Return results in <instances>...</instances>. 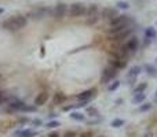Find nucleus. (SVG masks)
I'll return each instance as SVG.
<instances>
[{
  "label": "nucleus",
  "instance_id": "f257e3e1",
  "mask_svg": "<svg viewBox=\"0 0 157 137\" xmlns=\"http://www.w3.org/2000/svg\"><path fill=\"white\" fill-rule=\"evenodd\" d=\"M131 23H132V18H131L130 15H124V14H123V15H117L116 18L110 21V30H109V32L114 33L120 29L131 26Z\"/></svg>",
  "mask_w": 157,
  "mask_h": 137
},
{
  "label": "nucleus",
  "instance_id": "f03ea898",
  "mask_svg": "<svg viewBox=\"0 0 157 137\" xmlns=\"http://www.w3.org/2000/svg\"><path fill=\"white\" fill-rule=\"evenodd\" d=\"M52 13V10H50L48 7H36L28 14V16L35 21H40V19H44Z\"/></svg>",
  "mask_w": 157,
  "mask_h": 137
},
{
  "label": "nucleus",
  "instance_id": "7ed1b4c3",
  "mask_svg": "<svg viewBox=\"0 0 157 137\" xmlns=\"http://www.w3.org/2000/svg\"><path fill=\"white\" fill-rule=\"evenodd\" d=\"M132 32H134L132 26L120 29L114 33H110V40L112 41H123V40H125V38H130L131 36H132Z\"/></svg>",
  "mask_w": 157,
  "mask_h": 137
},
{
  "label": "nucleus",
  "instance_id": "20e7f679",
  "mask_svg": "<svg viewBox=\"0 0 157 137\" xmlns=\"http://www.w3.org/2000/svg\"><path fill=\"white\" fill-rule=\"evenodd\" d=\"M86 13H87L86 4H83V3H80V2L72 3L71 7H69V15H71L72 18H78V16H83V15H86Z\"/></svg>",
  "mask_w": 157,
  "mask_h": 137
},
{
  "label": "nucleus",
  "instance_id": "39448f33",
  "mask_svg": "<svg viewBox=\"0 0 157 137\" xmlns=\"http://www.w3.org/2000/svg\"><path fill=\"white\" fill-rule=\"evenodd\" d=\"M117 75V69L113 67L112 65L106 66L102 70V75H101V84H109L110 81H113Z\"/></svg>",
  "mask_w": 157,
  "mask_h": 137
},
{
  "label": "nucleus",
  "instance_id": "423d86ee",
  "mask_svg": "<svg viewBox=\"0 0 157 137\" xmlns=\"http://www.w3.org/2000/svg\"><path fill=\"white\" fill-rule=\"evenodd\" d=\"M68 13V5L65 4V3H58L57 5H55L54 8H52V16H54L55 19H61L65 16V14Z\"/></svg>",
  "mask_w": 157,
  "mask_h": 137
},
{
  "label": "nucleus",
  "instance_id": "0eeeda50",
  "mask_svg": "<svg viewBox=\"0 0 157 137\" xmlns=\"http://www.w3.org/2000/svg\"><path fill=\"white\" fill-rule=\"evenodd\" d=\"M109 65H112L113 67H116L117 70H119V69H124L125 65H127V60H125V58L113 54L110 56V59H109Z\"/></svg>",
  "mask_w": 157,
  "mask_h": 137
},
{
  "label": "nucleus",
  "instance_id": "6e6552de",
  "mask_svg": "<svg viewBox=\"0 0 157 137\" xmlns=\"http://www.w3.org/2000/svg\"><path fill=\"white\" fill-rule=\"evenodd\" d=\"M2 26H3V29L10 30V32H17V30H21V29H19V26H18V23H17L15 15H13V16H10V18H7V19H6V21L2 23Z\"/></svg>",
  "mask_w": 157,
  "mask_h": 137
},
{
  "label": "nucleus",
  "instance_id": "1a4fd4ad",
  "mask_svg": "<svg viewBox=\"0 0 157 137\" xmlns=\"http://www.w3.org/2000/svg\"><path fill=\"white\" fill-rule=\"evenodd\" d=\"M117 15H119V11H117L116 7H105L101 11V16H102L103 19H108V21L114 19Z\"/></svg>",
  "mask_w": 157,
  "mask_h": 137
},
{
  "label": "nucleus",
  "instance_id": "9d476101",
  "mask_svg": "<svg viewBox=\"0 0 157 137\" xmlns=\"http://www.w3.org/2000/svg\"><path fill=\"white\" fill-rule=\"evenodd\" d=\"M95 93H97V89L95 88H91V89H87V91H83L81 93H78L76 96L77 102H80V100H84V102H90V100L92 99V97L95 96Z\"/></svg>",
  "mask_w": 157,
  "mask_h": 137
},
{
  "label": "nucleus",
  "instance_id": "9b49d317",
  "mask_svg": "<svg viewBox=\"0 0 157 137\" xmlns=\"http://www.w3.org/2000/svg\"><path fill=\"white\" fill-rule=\"evenodd\" d=\"M142 73L141 66H132L130 70L127 71V80L130 81V84H134V81L138 78V75Z\"/></svg>",
  "mask_w": 157,
  "mask_h": 137
},
{
  "label": "nucleus",
  "instance_id": "f8f14e48",
  "mask_svg": "<svg viewBox=\"0 0 157 137\" xmlns=\"http://www.w3.org/2000/svg\"><path fill=\"white\" fill-rule=\"evenodd\" d=\"M124 47H125V49H127V51L135 52L136 49H138V47H139V40H138V37H136V36H131V37L127 40V44H125Z\"/></svg>",
  "mask_w": 157,
  "mask_h": 137
},
{
  "label": "nucleus",
  "instance_id": "ddd939ff",
  "mask_svg": "<svg viewBox=\"0 0 157 137\" xmlns=\"http://www.w3.org/2000/svg\"><path fill=\"white\" fill-rule=\"evenodd\" d=\"M24 104H25L24 102H21L19 99H15V97H10V99H8V107L15 111H21Z\"/></svg>",
  "mask_w": 157,
  "mask_h": 137
},
{
  "label": "nucleus",
  "instance_id": "4468645a",
  "mask_svg": "<svg viewBox=\"0 0 157 137\" xmlns=\"http://www.w3.org/2000/svg\"><path fill=\"white\" fill-rule=\"evenodd\" d=\"M48 93L47 92H40V93L36 96L35 99V106L36 107H40V106H44L47 103V100H48Z\"/></svg>",
  "mask_w": 157,
  "mask_h": 137
},
{
  "label": "nucleus",
  "instance_id": "2eb2a0df",
  "mask_svg": "<svg viewBox=\"0 0 157 137\" xmlns=\"http://www.w3.org/2000/svg\"><path fill=\"white\" fill-rule=\"evenodd\" d=\"M37 135V132L32 129H19L14 133V137H35Z\"/></svg>",
  "mask_w": 157,
  "mask_h": 137
},
{
  "label": "nucleus",
  "instance_id": "dca6fc26",
  "mask_svg": "<svg viewBox=\"0 0 157 137\" xmlns=\"http://www.w3.org/2000/svg\"><path fill=\"white\" fill-rule=\"evenodd\" d=\"M66 99H68V96H66L63 92H57V93L54 95V99H52V102H54V104L59 106V104H63V103L66 102Z\"/></svg>",
  "mask_w": 157,
  "mask_h": 137
},
{
  "label": "nucleus",
  "instance_id": "f3484780",
  "mask_svg": "<svg viewBox=\"0 0 157 137\" xmlns=\"http://www.w3.org/2000/svg\"><path fill=\"white\" fill-rule=\"evenodd\" d=\"M98 13H99V7H98V4H90L88 7H87L86 15H87V18H88V16L98 15Z\"/></svg>",
  "mask_w": 157,
  "mask_h": 137
},
{
  "label": "nucleus",
  "instance_id": "a211bd4d",
  "mask_svg": "<svg viewBox=\"0 0 157 137\" xmlns=\"http://www.w3.org/2000/svg\"><path fill=\"white\" fill-rule=\"evenodd\" d=\"M145 37L146 38H150V40H155L157 37V30L155 26H149L145 29Z\"/></svg>",
  "mask_w": 157,
  "mask_h": 137
},
{
  "label": "nucleus",
  "instance_id": "6ab92c4d",
  "mask_svg": "<svg viewBox=\"0 0 157 137\" xmlns=\"http://www.w3.org/2000/svg\"><path fill=\"white\" fill-rule=\"evenodd\" d=\"M146 100V95L144 93H134L132 96V104H142Z\"/></svg>",
  "mask_w": 157,
  "mask_h": 137
},
{
  "label": "nucleus",
  "instance_id": "aec40b11",
  "mask_svg": "<svg viewBox=\"0 0 157 137\" xmlns=\"http://www.w3.org/2000/svg\"><path fill=\"white\" fill-rule=\"evenodd\" d=\"M144 70L146 71V74L149 77H157V67L153 65H145L144 66Z\"/></svg>",
  "mask_w": 157,
  "mask_h": 137
},
{
  "label": "nucleus",
  "instance_id": "412c9836",
  "mask_svg": "<svg viewBox=\"0 0 157 137\" xmlns=\"http://www.w3.org/2000/svg\"><path fill=\"white\" fill-rule=\"evenodd\" d=\"M69 117H71L72 119H75V121H77V122L86 121V115H84V114H81V113H77V111H72V113L69 114Z\"/></svg>",
  "mask_w": 157,
  "mask_h": 137
},
{
  "label": "nucleus",
  "instance_id": "4be33fe9",
  "mask_svg": "<svg viewBox=\"0 0 157 137\" xmlns=\"http://www.w3.org/2000/svg\"><path fill=\"white\" fill-rule=\"evenodd\" d=\"M152 107H153V104H152L150 102H146V103L144 102V103H142V104L138 107V111H139V113H147V111L152 110Z\"/></svg>",
  "mask_w": 157,
  "mask_h": 137
},
{
  "label": "nucleus",
  "instance_id": "5701e85b",
  "mask_svg": "<svg viewBox=\"0 0 157 137\" xmlns=\"http://www.w3.org/2000/svg\"><path fill=\"white\" fill-rule=\"evenodd\" d=\"M116 8L117 10H128L130 8V3L125 2V0H119L116 3Z\"/></svg>",
  "mask_w": 157,
  "mask_h": 137
},
{
  "label": "nucleus",
  "instance_id": "b1692460",
  "mask_svg": "<svg viewBox=\"0 0 157 137\" xmlns=\"http://www.w3.org/2000/svg\"><path fill=\"white\" fill-rule=\"evenodd\" d=\"M124 125H125V121L124 119H121V118H116V119H113V121L110 122L112 128H121V126H124Z\"/></svg>",
  "mask_w": 157,
  "mask_h": 137
},
{
  "label": "nucleus",
  "instance_id": "393cba45",
  "mask_svg": "<svg viewBox=\"0 0 157 137\" xmlns=\"http://www.w3.org/2000/svg\"><path fill=\"white\" fill-rule=\"evenodd\" d=\"M146 88H147V84L146 82H141V84H138V85L135 86L134 93H144V92L146 91Z\"/></svg>",
  "mask_w": 157,
  "mask_h": 137
},
{
  "label": "nucleus",
  "instance_id": "a878e982",
  "mask_svg": "<svg viewBox=\"0 0 157 137\" xmlns=\"http://www.w3.org/2000/svg\"><path fill=\"white\" fill-rule=\"evenodd\" d=\"M120 84H121V82H120V81H119V80L113 81V82H112V84H110V85H109V86H108V91H109V92H114V91H116V89H119Z\"/></svg>",
  "mask_w": 157,
  "mask_h": 137
},
{
  "label": "nucleus",
  "instance_id": "bb28decb",
  "mask_svg": "<svg viewBox=\"0 0 157 137\" xmlns=\"http://www.w3.org/2000/svg\"><path fill=\"white\" fill-rule=\"evenodd\" d=\"M58 126H61V124L58 121H48L47 122V125H46L47 129H57Z\"/></svg>",
  "mask_w": 157,
  "mask_h": 137
},
{
  "label": "nucleus",
  "instance_id": "cd10ccee",
  "mask_svg": "<svg viewBox=\"0 0 157 137\" xmlns=\"http://www.w3.org/2000/svg\"><path fill=\"white\" fill-rule=\"evenodd\" d=\"M22 113H35L36 111V106H28V104H24L22 107Z\"/></svg>",
  "mask_w": 157,
  "mask_h": 137
},
{
  "label": "nucleus",
  "instance_id": "c85d7f7f",
  "mask_svg": "<svg viewBox=\"0 0 157 137\" xmlns=\"http://www.w3.org/2000/svg\"><path fill=\"white\" fill-rule=\"evenodd\" d=\"M98 19H99V16L98 15H95V16H88V18H87V22L86 23L88 25V26H92V25H95L98 22Z\"/></svg>",
  "mask_w": 157,
  "mask_h": 137
},
{
  "label": "nucleus",
  "instance_id": "c756f323",
  "mask_svg": "<svg viewBox=\"0 0 157 137\" xmlns=\"http://www.w3.org/2000/svg\"><path fill=\"white\" fill-rule=\"evenodd\" d=\"M7 99H8L7 92H6V91H2V89H0V104H3V103H4Z\"/></svg>",
  "mask_w": 157,
  "mask_h": 137
},
{
  "label": "nucleus",
  "instance_id": "7c9ffc66",
  "mask_svg": "<svg viewBox=\"0 0 157 137\" xmlns=\"http://www.w3.org/2000/svg\"><path fill=\"white\" fill-rule=\"evenodd\" d=\"M87 111H88V114L91 117H98V115H99V111H98L95 107H88V108H87Z\"/></svg>",
  "mask_w": 157,
  "mask_h": 137
},
{
  "label": "nucleus",
  "instance_id": "2f4dec72",
  "mask_svg": "<svg viewBox=\"0 0 157 137\" xmlns=\"http://www.w3.org/2000/svg\"><path fill=\"white\" fill-rule=\"evenodd\" d=\"M78 137H94V133L91 130H87V132H83Z\"/></svg>",
  "mask_w": 157,
  "mask_h": 137
},
{
  "label": "nucleus",
  "instance_id": "473e14b6",
  "mask_svg": "<svg viewBox=\"0 0 157 137\" xmlns=\"http://www.w3.org/2000/svg\"><path fill=\"white\" fill-rule=\"evenodd\" d=\"M62 137H77V136H76V133H75L73 130H68V132L63 133Z\"/></svg>",
  "mask_w": 157,
  "mask_h": 137
},
{
  "label": "nucleus",
  "instance_id": "72a5a7b5",
  "mask_svg": "<svg viewBox=\"0 0 157 137\" xmlns=\"http://www.w3.org/2000/svg\"><path fill=\"white\" fill-rule=\"evenodd\" d=\"M32 124L35 125V126H43V121H41V119H39V118L33 119V121H32Z\"/></svg>",
  "mask_w": 157,
  "mask_h": 137
},
{
  "label": "nucleus",
  "instance_id": "f704fd0d",
  "mask_svg": "<svg viewBox=\"0 0 157 137\" xmlns=\"http://www.w3.org/2000/svg\"><path fill=\"white\" fill-rule=\"evenodd\" d=\"M150 43H152V40H150V38H146V37H145V41H144V47H147V45H150Z\"/></svg>",
  "mask_w": 157,
  "mask_h": 137
},
{
  "label": "nucleus",
  "instance_id": "c9c22d12",
  "mask_svg": "<svg viewBox=\"0 0 157 137\" xmlns=\"http://www.w3.org/2000/svg\"><path fill=\"white\" fill-rule=\"evenodd\" d=\"M18 122H19V124H28V122H29V119H28V118H21V119H18Z\"/></svg>",
  "mask_w": 157,
  "mask_h": 137
},
{
  "label": "nucleus",
  "instance_id": "e433bc0d",
  "mask_svg": "<svg viewBox=\"0 0 157 137\" xmlns=\"http://www.w3.org/2000/svg\"><path fill=\"white\" fill-rule=\"evenodd\" d=\"M47 137H61L59 135H58V133L57 132H52V133H50V135L48 136H47Z\"/></svg>",
  "mask_w": 157,
  "mask_h": 137
},
{
  "label": "nucleus",
  "instance_id": "4c0bfd02",
  "mask_svg": "<svg viewBox=\"0 0 157 137\" xmlns=\"http://www.w3.org/2000/svg\"><path fill=\"white\" fill-rule=\"evenodd\" d=\"M55 117H57V115H55V114H50V115H48V118H55Z\"/></svg>",
  "mask_w": 157,
  "mask_h": 137
},
{
  "label": "nucleus",
  "instance_id": "58836bf2",
  "mask_svg": "<svg viewBox=\"0 0 157 137\" xmlns=\"http://www.w3.org/2000/svg\"><path fill=\"white\" fill-rule=\"evenodd\" d=\"M3 13H4V8H2V7H0V15H2Z\"/></svg>",
  "mask_w": 157,
  "mask_h": 137
},
{
  "label": "nucleus",
  "instance_id": "ea45409f",
  "mask_svg": "<svg viewBox=\"0 0 157 137\" xmlns=\"http://www.w3.org/2000/svg\"><path fill=\"white\" fill-rule=\"evenodd\" d=\"M156 99H157V91H156Z\"/></svg>",
  "mask_w": 157,
  "mask_h": 137
},
{
  "label": "nucleus",
  "instance_id": "a19ab883",
  "mask_svg": "<svg viewBox=\"0 0 157 137\" xmlns=\"http://www.w3.org/2000/svg\"><path fill=\"white\" fill-rule=\"evenodd\" d=\"M156 63H157V58H156Z\"/></svg>",
  "mask_w": 157,
  "mask_h": 137
},
{
  "label": "nucleus",
  "instance_id": "79ce46f5",
  "mask_svg": "<svg viewBox=\"0 0 157 137\" xmlns=\"http://www.w3.org/2000/svg\"><path fill=\"white\" fill-rule=\"evenodd\" d=\"M156 26H157V22H156Z\"/></svg>",
  "mask_w": 157,
  "mask_h": 137
},
{
  "label": "nucleus",
  "instance_id": "37998d69",
  "mask_svg": "<svg viewBox=\"0 0 157 137\" xmlns=\"http://www.w3.org/2000/svg\"><path fill=\"white\" fill-rule=\"evenodd\" d=\"M99 137H103V136H99Z\"/></svg>",
  "mask_w": 157,
  "mask_h": 137
}]
</instances>
